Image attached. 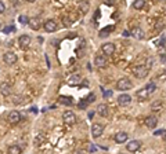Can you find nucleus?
<instances>
[{"label": "nucleus", "mask_w": 166, "mask_h": 154, "mask_svg": "<svg viewBox=\"0 0 166 154\" xmlns=\"http://www.w3.org/2000/svg\"><path fill=\"white\" fill-rule=\"evenodd\" d=\"M147 91H148V94L151 95V94H154L155 92V89H157V85H155V83H150V84H147Z\"/></svg>", "instance_id": "nucleus-24"}, {"label": "nucleus", "mask_w": 166, "mask_h": 154, "mask_svg": "<svg viewBox=\"0 0 166 154\" xmlns=\"http://www.w3.org/2000/svg\"><path fill=\"white\" fill-rule=\"evenodd\" d=\"M101 51H103L104 55H114L115 52V45L112 44V43H105V44H103V47H101Z\"/></svg>", "instance_id": "nucleus-6"}, {"label": "nucleus", "mask_w": 166, "mask_h": 154, "mask_svg": "<svg viewBox=\"0 0 166 154\" xmlns=\"http://www.w3.org/2000/svg\"><path fill=\"white\" fill-rule=\"evenodd\" d=\"M73 154H86V153H85V150H82V149H78V150L73 151Z\"/></svg>", "instance_id": "nucleus-33"}, {"label": "nucleus", "mask_w": 166, "mask_h": 154, "mask_svg": "<svg viewBox=\"0 0 166 154\" xmlns=\"http://www.w3.org/2000/svg\"><path fill=\"white\" fill-rule=\"evenodd\" d=\"M140 146H141V142L140 140H132V142L127 143V150L129 151H137L140 149Z\"/></svg>", "instance_id": "nucleus-12"}, {"label": "nucleus", "mask_w": 166, "mask_h": 154, "mask_svg": "<svg viewBox=\"0 0 166 154\" xmlns=\"http://www.w3.org/2000/svg\"><path fill=\"white\" fill-rule=\"evenodd\" d=\"M132 35L134 36L137 40H141V38H144V30H143L141 28H134V29L132 30Z\"/></svg>", "instance_id": "nucleus-17"}, {"label": "nucleus", "mask_w": 166, "mask_h": 154, "mask_svg": "<svg viewBox=\"0 0 166 154\" xmlns=\"http://www.w3.org/2000/svg\"><path fill=\"white\" fill-rule=\"evenodd\" d=\"M145 124H147L148 128H155L158 124V119L155 117V116H150V117L145 119Z\"/></svg>", "instance_id": "nucleus-15"}, {"label": "nucleus", "mask_w": 166, "mask_h": 154, "mask_svg": "<svg viewBox=\"0 0 166 154\" xmlns=\"http://www.w3.org/2000/svg\"><path fill=\"white\" fill-rule=\"evenodd\" d=\"M43 28H44V30L47 33H51V32H55L58 28L57 22L54 21V19H48V21L44 22V25H43Z\"/></svg>", "instance_id": "nucleus-2"}, {"label": "nucleus", "mask_w": 166, "mask_h": 154, "mask_svg": "<svg viewBox=\"0 0 166 154\" xmlns=\"http://www.w3.org/2000/svg\"><path fill=\"white\" fill-rule=\"evenodd\" d=\"M79 80H80V76L79 74H73V76H71L69 80H68V84L69 85H76L79 83Z\"/></svg>", "instance_id": "nucleus-22"}, {"label": "nucleus", "mask_w": 166, "mask_h": 154, "mask_svg": "<svg viewBox=\"0 0 166 154\" xmlns=\"http://www.w3.org/2000/svg\"><path fill=\"white\" fill-rule=\"evenodd\" d=\"M9 121L11 122V124H18V122L21 121V114H19L18 110H12V112H10Z\"/></svg>", "instance_id": "nucleus-5"}, {"label": "nucleus", "mask_w": 166, "mask_h": 154, "mask_svg": "<svg viewBox=\"0 0 166 154\" xmlns=\"http://www.w3.org/2000/svg\"><path fill=\"white\" fill-rule=\"evenodd\" d=\"M28 2H29V3H35V2H36V0H28Z\"/></svg>", "instance_id": "nucleus-37"}, {"label": "nucleus", "mask_w": 166, "mask_h": 154, "mask_svg": "<svg viewBox=\"0 0 166 154\" xmlns=\"http://www.w3.org/2000/svg\"><path fill=\"white\" fill-rule=\"evenodd\" d=\"M89 105V102L87 101H82L80 103H79V107H80V109H83V107H86Z\"/></svg>", "instance_id": "nucleus-30"}, {"label": "nucleus", "mask_w": 166, "mask_h": 154, "mask_svg": "<svg viewBox=\"0 0 166 154\" xmlns=\"http://www.w3.org/2000/svg\"><path fill=\"white\" fill-rule=\"evenodd\" d=\"M104 96H105V98H109V96H112V91H105V92H104Z\"/></svg>", "instance_id": "nucleus-35"}, {"label": "nucleus", "mask_w": 166, "mask_h": 154, "mask_svg": "<svg viewBox=\"0 0 166 154\" xmlns=\"http://www.w3.org/2000/svg\"><path fill=\"white\" fill-rule=\"evenodd\" d=\"M18 21L21 22L22 25H26L28 22H29V18L26 17V15H19V18H18Z\"/></svg>", "instance_id": "nucleus-26"}, {"label": "nucleus", "mask_w": 166, "mask_h": 154, "mask_svg": "<svg viewBox=\"0 0 166 154\" xmlns=\"http://www.w3.org/2000/svg\"><path fill=\"white\" fill-rule=\"evenodd\" d=\"M145 6V0H134L133 2V8L134 10H143Z\"/></svg>", "instance_id": "nucleus-20"}, {"label": "nucleus", "mask_w": 166, "mask_h": 154, "mask_svg": "<svg viewBox=\"0 0 166 154\" xmlns=\"http://www.w3.org/2000/svg\"><path fill=\"white\" fill-rule=\"evenodd\" d=\"M137 98L141 99V101H145V99L150 98V94H148L147 88H141V89H139V91H137Z\"/></svg>", "instance_id": "nucleus-18"}, {"label": "nucleus", "mask_w": 166, "mask_h": 154, "mask_svg": "<svg viewBox=\"0 0 166 154\" xmlns=\"http://www.w3.org/2000/svg\"><path fill=\"white\" fill-rule=\"evenodd\" d=\"M18 43H19V45L21 47H28V45L30 44V37L28 35H21L19 36V38H18Z\"/></svg>", "instance_id": "nucleus-14"}, {"label": "nucleus", "mask_w": 166, "mask_h": 154, "mask_svg": "<svg viewBox=\"0 0 166 154\" xmlns=\"http://www.w3.org/2000/svg\"><path fill=\"white\" fill-rule=\"evenodd\" d=\"M162 2H163V0H162Z\"/></svg>", "instance_id": "nucleus-39"}, {"label": "nucleus", "mask_w": 166, "mask_h": 154, "mask_svg": "<svg viewBox=\"0 0 166 154\" xmlns=\"http://www.w3.org/2000/svg\"><path fill=\"white\" fill-rule=\"evenodd\" d=\"M62 120L66 122V124H75L76 116L73 114L71 110H66V112H64V114H62Z\"/></svg>", "instance_id": "nucleus-3"}, {"label": "nucleus", "mask_w": 166, "mask_h": 154, "mask_svg": "<svg viewBox=\"0 0 166 154\" xmlns=\"http://www.w3.org/2000/svg\"><path fill=\"white\" fill-rule=\"evenodd\" d=\"M161 62L162 63L166 62V54H161Z\"/></svg>", "instance_id": "nucleus-34"}, {"label": "nucleus", "mask_w": 166, "mask_h": 154, "mask_svg": "<svg viewBox=\"0 0 166 154\" xmlns=\"http://www.w3.org/2000/svg\"><path fill=\"white\" fill-rule=\"evenodd\" d=\"M60 103L69 106V105H72V99L68 98V96H61V98H60Z\"/></svg>", "instance_id": "nucleus-23"}, {"label": "nucleus", "mask_w": 166, "mask_h": 154, "mask_svg": "<svg viewBox=\"0 0 166 154\" xmlns=\"http://www.w3.org/2000/svg\"><path fill=\"white\" fill-rule=\"evenodd\" d=\"M94 65L97 66V68H105L107 65V59L104 55H97L96 58H94Z\"/></svg>", "instance_id": "nucleus-11"}, {"label": "nucleus", "mask_w": 166, "mask_h": 154, "mask_svg": "<svg viewBox=\"0 0 166 154\" xmlns=\"http://www.w3.org/2000/svg\"><path fill=\"white\" fill-rule=\"evenodd\" d=\"M0 29H2V22H0Z\"/></svg>", "instance_id": "nucleus-38"}, {"label": "nucleus", "mask_w": 166, "mask_h": 154, "mask_svg": "<svg viewBox=\"0 0 166 154\" xmlns=\"http://www.w3.org/2000/svg\"><path fill=\"white\" fill-rule=\"evenodd\" d=\"M28 25H29L30 29H33V30L40 29V26H42V24H40V19H39L37 17H32V18H29V22H28Z\"/></svg>", "instance_id": "nucleus-10"}, {"label": "nucleus", "mask_w": 166, "mask_h": 154, "mask_svg": "<svg viewBox=\"0 0 166 154\" xmlns=\"http://www.w3.org/2000/svg\"><path fill=\"white\" fill-rule=\"evenodd\" d=\"M3 59H4V62H6L7 65H14V63L17 62V55H15L14 52H10V51H9V52L4 54Z\"/></svg>", "instance_id": "nucleus-8"}, {"label": "nucleus", "mask_w": 166, "mask_h": 154, "mask_svg": "<svg viewBox=\"0 0 166 154\" xmlns=\"http://www.w3.org/2000/svg\"><path fill=\"white\" fill-rule=\"evenodd\" d=\"M115 140H116V143H125L127 140V132H123V131L118 132L115 135Z\"/></svg>", "instance_id": "nucleus-16"}, {"label": "nucleus", "mask_w": 166, "mask_h": 154, "mask_svg": "<svg viewBox=\"0 0 166 154\" xmlns=\"http://www.w3.org/2000/svg\"><path fill=\"white\" fill-rule=\"evenodd\" d=\"M152 62H154V61H152V59H148V61H147V65H145V68H147V69H151Z\"/></svg>", "instance_id": "nucleus-32"}, {"label": "nucleus", "mask_w": 166, "mask_h": 154, "mask_svg": "<svg viewBox=\"0 0 166 154\" xmlns=\"http://www.w3.org/2000/svg\"><path fill=\"white\" fill-rule=\"evenodd\" d=\"M0 91H2V94H3L4 96H9L10 92H11V88H10V84L3 83L2 85H0Z\"/></svg>", "instance_id": "nucleus-19"}, {"label": "nucleus", "mask_w": 166, "mask_h": 154, "mask_svg": "<svg viewBox=\"0 0 166 154\" xmlns=\"http://www.w3.org/2000/svg\"><path fill=\"white\" fill-rule=\"evenodd\" d=\"M97 113H98L101 117H107L108 116V106L105 103H100L97 106Z\"/></svg>", "instance_id": "nucleus-13"}, {"label": "nucleus", "mask_w": 166, "mask_h": 154, "mask_svg": "<svg viewBox=\"0 0 166 154\" xmlns=\"http://www.w3.org/2000/svg\"><path fill=\"white\" fill-rule=\"evenodd\" d=\"M132 102V96L127 94H122L118 96V103L121 105V106H127V105Z\"/></svg>", "instance_id": "nucleus-9"}, {"label": "nucleus", "mask_w": 166, "mask_h": 154, "mask_svg": "<svg viewBox=\"0 0 166 154\" xmlns=\"http://www.w3.org/2000/svg\"><path fill=\"white\" fill-rule=\"evenodd\" d=\"M133 73H134V76H136V77H140V79H143V77L147 76L148 69L145 68V66H136V68L133 69Z\"/></svg>", "instance_id": "nucleus-7"}, {"label": "nucleus", "mask_w": 166, "mask_h": 154, "mask_svg": "<svg viewBox=\"0 0 166 154\" xmlns=\"http://www.w3.org/2000/svg\"><path fill=\"white\" fill-rule=\"evenodd\" d=\"M123 36H130V32H127V30H125V32H123Z\"/></svg>", "instance_id": "nucleus-36"}, {"label": "nucleus", "mask_w": 166, "mask_h": 154, "mask_svg": "<svg viewBox=\"0 0 166 154\" xmlns=\"http://www.w3.org/2000/svg\"><path fill=\"white\" fill-rule=\"evenodd\" d=\"M104 132V127L101 124H93L91 125V135L93 138H100Z\"/></svg>", "instance_id": "nucleus-4"}, {"label": "nucleus", "mask_w": 166, "mask_h": 154, "mask_svg": "<svg viewBox=\"0 0 166 154\" xmlns=\"http://www.w3.org/2000/svg\"><path fill=\"white\" fill-rule=\"evenodd\" d=\"M93 99H96V95H93V94H90L87 96V102L90 103V102H93Z\"/></svg>", "instance_id": "nucleus-31"}, {"label": "nucleus", "mask_w": 166, "mask_h": 154, "mask_svg": "<svg viewBox=\"0 0 166 154\" xmlns=\"http://www.w3.org/2000/svg\"><path fill=\"white\" fill-rule=\"evenodd\" d=\"M162 107V103H161L159 101H157L155 103H152V110H155V112H158V109H161Z\"/></svg>", "instance_id": "nucleus-27"}, {"label": "nucleus", "mask_w": 166, "mask_h": 154, "mask_svg": "<svg viewBox=\"0 0 166 154\" xmlns=\"http://www.w3.org/2000/svg\"><path fill=\"white\" fill-rule=\"evenodd\" d=\"M9 154H22V149L17 145H12L9 147Z\"/></svg>", "instance_id": "nucleus-21"}, {"label": "nucleus", "mask_w": 166, "mask_h": 154, "mask_svg": "<svg viewBox=\"0 0 166 154\" xmlns=\"http://www.w3.org/2000/svg\"><path fill=\"white\" fill-rule=\"evenodd\" d=\"M132 88H133L132 81L129 79H126V77H122V79H119L116 81V89H119V91H127V89Z\"/></svg>", "instance_id": "nucleus-1"}, {"label": "nucleus", "mask_w": 166, "mask_h": 154, "mask_svg": "<svg viewBox=\"0 0 166 154\" xmlns=\"http://www.w3.org/2000/svg\"><path fill=\"white\" fill-rule=\"evenodd\" d=\"M79 7H80V11L83 12V14H86V12L89 11V3H87V2H83V3H80V6H79Z\"/></svg>", "instance_id": "nucleus-25"}, {"label": "nucleus", "mask_w": 166, "mask_h": 154, "mask_svg": "<svg viewBox=\"0 0 166 154\" xmlns=\"http://www.w3.org/2000/svg\"><path fill=\"white\" fill-rule=\"evenodd\" d=\"M4 11H6V4H4L3 2L0 0V14H3Z\"/></svg>", "instance_id": "nucleus-28"}, {"label": "nucleus", "mask_w": 166, "mask_h": 154, "mask_svg": "<svg viewBox=\"0 0 166 154\" xmlns=\"http://www.w3.org/2000/svg\"><path fill=\"white\" fill-rule=\"evenodd\" d=\"M4 33H10V32H14V26H6L3 29Z\"/></svg>", "instance_id": "nucleus-29"}]
</instances>
